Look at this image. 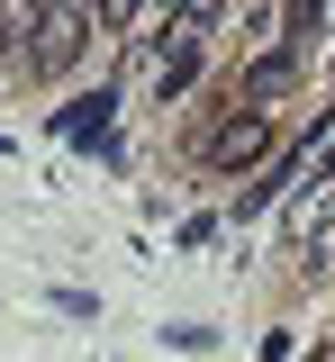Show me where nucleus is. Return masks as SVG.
Segmentation results:
<instances>
[{"label": "nucleus", "instance_id": "1", "mask_svg": "<svg viewBox=\"0 0 335 362\" xmlns=\"http://www.w3.org/2000/svg\"><path fill=\"white\" fill-rule=\"evenodd\" d=\"M28 73H73L82 45H91V9L82 0H37V28H28Z\"/></svg>", "mask_w": 335, "mask_h": 362}, {"label": "nucleus", "instance_id": "2", "mask_svg": "<svg viewBox=\"0 0 335 362\" xmlns=\"http://www.w3.org/2000/svg\"><path fill=\"white\" fill-rule=\"evenodd\" d=\"M272 154V118L263 109H236V118H218V127L199 136V163L208 173H245V163H263Z\"/></svg>", "mask_w": 335, "mask_h": 362}, {"label": "nucleus", "instance_id": "3", "mask_svg": "<svg viewBox=\"0 0 335 362\" xmlns=\"http://www.w3.org/2000/svg\"><path fill=\"white\" fill-rule=\"evenodd\" d=\"M290 82H299V54H254V64H245V100H272V90H290Z\"/></svg>", "mask_w": 335, "mask_h": 362}, {"label": "nucleus", "instance_id": "4", "mask_svg": "<svg viewBox=\"0 0 335 362\" xmlns=\"http://www.w3.org/2000/svg\"><path fill=\"white\" fill-rule=\"evenodd\" d=\"M28 28H37V0H0V54H18Z\"/></svg>", "mask_w": 335, "mask_h": 362}, {"label": "nucleus", "instance_id": "5", "mask_svg": "<svg viewBox=\"0 0 335 362\" xmlns=\"http://www.w3.org/2000/svg\"><path fill=\"white\" fill-rule=\"evenodd\" d=\"M317 18H327V0H290V37H308Z\"/></svg>", "mask_w": 335, "mask_h": 362}, {"label": "nucleus", "instance_id": "6", "mask_svg": "<svg viewBox=\"0 0 335 362\" xmlns=\"http://www.w3.org/2000/svg\"><path fill=\"white\" fill-rule=\"evenodd\" d=\"M82 9H91V0H82ZM100 9H127V0H100Z\"/></svg>", "mask_w": 335, "mask_h": 362}]
</instances>
